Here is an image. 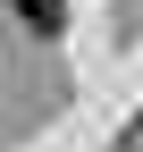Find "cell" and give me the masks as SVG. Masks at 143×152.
Instances as JSON below:
<instances>
[{
  "instance_id": "1",
  "label": "cell",
  "mask_w": 143,
  "mask_h": 152,
  "mask_svg": "<svg viewBox=\"0 0 143 152\" xmlns=\"http://www.w3.org/2000/svg\"><path fill=\"white\" fill-rule=\"evenodd\" d=\"M17 17H25L34 34H59L67 26V0H17Z\"/></svg>"
}]
</instances>
